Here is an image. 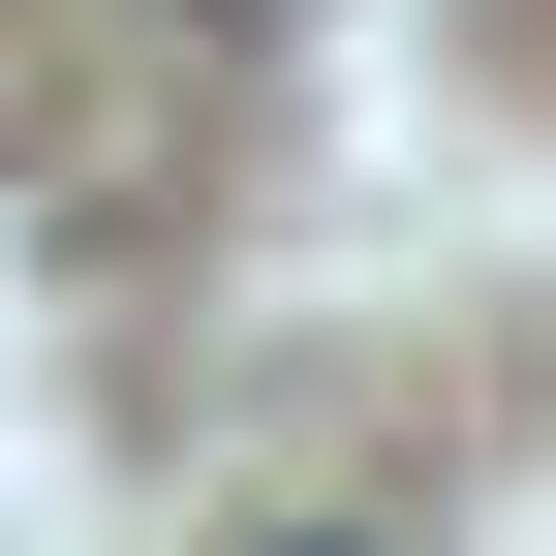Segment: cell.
Returning a JSON list of instances; mask_svg holds the SVG:
<instances>
[{
	"mask_svg": "<svg viewBox=\"0 0 556 556\" xmlns=\"http://www.w3.org/2000/svg\"><path fill=\"white\" fill-rule=\"evenodd\" d=\"M309 556H340V526H309Z\"/></svg>",
	"mask_w": 556,
	"mask_h": 556,
	"instance_id": "cell-1",
	"label": "cell"
}]
</instances>
